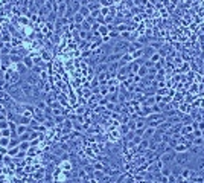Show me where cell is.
Returning <instances> with one entry per match:
<instances>
[{"label": "cell", "instance_id": "obj_19", "mask_svg": "<svg viewBox=\"0 0 204 183\" xmlns=\"http://www.w3.org/2000/svg\"><path fill=\"white\" fill-rule=\"evenodd\" d=\"M6 128H9V122L8 121H0V130H6Z\"/></svg>", "mask_w": 204, "mask_h": 183}, {"label": "cell", "instance_id": "obj_3", "mask_svg": "<svg viewBox=\"0 0 204 183\" xmlns=\"http://www.w3.org/2000/svg\"><path fill=\"white\" fill-rule=\"evenodd\" d=\"M67 11V2H57V15L58 18H64Z\"/></svg>", "mask_w": 204, "mask_h": 183}, {"label": "cell", "instance_id": "obj_17", "mask_svg": "<svg viewBox=\"0 0 204 183\" xmlns=\"http://www.w3.org/2000/svg\"><path fill=\"white\" fill-rule=\"evenodd\" d=\"M75 113H76L78 116H84V113H85V107H82V105L76 107V108H75Z\"/></svg>", "mask_w": 204, "mask_h": 183}, {"label": "cell", "instance_id": "obj_11", "mask_svg": "<svg viewBox=\"0 0 204 183\" xmlns=\"http://www.w3.org/2000/svg\"><path fill=\"white\" fill-rule=\"evenodd\" d=\"M87 8H88V11H90V12L98 11V9H101V2H90Z\"/></svg>", "mask_w": 204, "mask_h": 183}, {"label": "cell", "instance_id": "obj_13", "mask_svg": "<svg viewBox=\"0 0 204 183\" xmlns=\"http://www.w3.org/2000/svg\"><path fill=\"white\" fill-rule=\"evenodd\" d=\"M9 140H11V137L0 136V147H5V148H8V147H9Z\"/></svg>", "mask_w": 204, "mask_h": 183}, {"label": "cell", "instance_id": "obj_10", "mask_svg": "<svg viewBox=\"0 0 204 183\" xmlns=\"http://www.w3.org/2000/svg\"><path fill=\"white\" fill-rule=\"evenodd\" d=\"M31 148V142L29 140H24V142H20L18 144V150L20 151H29Z\"/></svg>", "mask_w": 204, "mask_h": 183}, {"label": "cell", "instance_id": "obj_26", "mask_svg": "<svg viewBox=\"0 0 204 183\" xmlns=\"http://www.w3.org/2000/svg\"><path fill=\"white\" fill-rule=\"evenodd\" d=\"M3 157H5V156L0 154V165H3Z\"/></svg>", "mask_w": 204, "mask_h": 183}, {"label": "cell", "instance_id": "obj_28", "mask_svg": "<svg viewBox=\"0 0 204 183\" xmlns=\"http://www.w3.org/2000/svg\"><path fill=\"white\" fill-rule=\"evenodd\" d=\"M0 136H2V130H0Z\"/></svg>", "mask_w": 204, "mask_h": 183}, {"label": "cell", "instance_id": "obj_12", "mask_svg": "<svg viewBox=\"0 0 204 183\" xmlns=\"http://www.w3.org/2000/svg\"><path fill=\"white\" fill-rule=\"evenodd\" d=\"M17 69H18V72H17V73H20V75H22V76H23V75H26V73H28V72H29L28 69H26V66H24L23 63H20V64H17Z\"/></svg>", "mask_w": 204, "mask_h": 183}, {"label": "cell", "instance_id": "obj_22", "mask_svg": "<svg viewBox=\"0 0 204 183\" xmlns=\"http://www.w3.org/2000/svg\"><path fill=\"white\" fill-rule=\"evenodd\" d=\"M18 22L22 23V25H29V18H28V17H20Z\"/></svg>", "mask_w": 204, "mask_h": 183}, {"label": "cell", "instance_id": "obj_15", "mask_svg": "<svg viewBox=\"0 0 204 183\" xmlns=\"http://www.w3.org/2000/svg\"><path fill=\"white\" fill-rule=\"evenodd\" d=\"M18 147H15V148H9L8 150V156H11V157H17V154H18Z\"/></svg>", "mask_w": 204, "mask_h": 183}, {"label": "cell", "instance_id": "obj_23", "mask_svg": "<svg viewBox=\"0 0 204 183\" xmlns=\"http://www.w3.org/2000/svg\"><path fill=\"white\" fill-rule=\"evenodd\" d=\"M2 136H5V137H11V130H9V128H6V130H2Z\"/></svg>", "mask_w": 204, "mask_h": 183}, {"label": "cell", "instance_id": "obj_9", "mask_svg": "<svg viewBox=\"0 0 204 183\" xmlns=\"http://www.w3.org/2000/svg\"><path fill=\"white\" fill-rule=\"evenodd\" d=\"M148 73H149V69H148V67H145V66H140L136 75H139L140 78H145V76L148 75Z\"/></svg>", "mask_w": 204, "mask_h": 183}, {"label": "cell", "instance_id": "obj_8", "mask_svg": "<svg viewBox=\"0 0 204 183\" xmlns=\"http://www.w3.org/2000/svg\"><path fill=\"white\" fill-rule=\"evenodd\" d=\"M154 134H155V128L146 127V130H145V133H143V139H151Z\"/></svg>", "mask_w": 204, "mask_h": 183}, {"label": "cell", "instance_id": "obj_4", "mask_svg": "<svg viewBox=\"0 0 204 183\" xmlns=\"http://www.w3.org/2000/svg\"><path fill=\"white\" fill-rule=\"evenodd\" d=\"M20 89H22V92H23V95L26 98H32V93H34V87L31 86V84H28V83H23L20 84Z\"/></svg>", "mask_w": 204, "mask_h": 183}, {"label": "cell", "instance_id": "obj_20", "mask_svg": "<svg viewBox=\"0 0 204 183\" xmlns=\"http://www.w3.org/2000/svg\"><path fill=\"white\" fill-rule=\"evenodd\" d=\"M108 14H110V8H104V6H101V15L107 17Z\"/></svg>", "mask_w": 204, "mask_h": 183}, {"label": "cell", "instance_id": "obj_7", "mask_svg": "<svg viewBox=\"0 0 204 183\" xmlns=\"http://www.w3.org/2000/svg\"><path fill=\"white\" fill-rule=\"evenodd\" d=\"M22 63L26 66V69H28V70H32V69H34V61H32V57H31V55L23 57V61H22Z\"/></svg>", "mask_w": 204, "mask_h": 183}, {"label": "cell", "instance_id": "obj_24", "mask_svg": "<svg viewBox=\"0 0 204 183\" xmlns=\"http://www.w3.org/2000/svg\"><path fill=\"white\" fill-rule=\"evenodd\" d=\"M0 154H2V156H6V154H8V148L0 147Z\"/></svg>", "mask_w": 204, "mask_h": 183}, {"label": "cell", "instance_id": "obj_16", "mask_svg": "<svg viewBox=\"0 0 204 183\" xmlns=\"http://www.w3.org/2000/svg\"><path fill=\"white\" fill-rule=\"evenodd\" d=\"M160 60H161V57H160V53H159V52H155L154 55L149 58V61H151V63H154V64H155V63H159Z\"/></svg>", "mask_w": 204, "mask_h": 183}, {"label": "cell", "instance_id": "obj_1", "mask_svg": "<svg viewBox=\"0 0 204 183\" xmlns=\"http://www.w3.org/2000/svg\"><path fill=\"white\" fill-rule=\"evenodd\" d=\"M190 160H192V159H190V156H189V151H187V153H175L174 163H175V165H178L180 168L186 166Z\"/></svg>", "mask_w": 204, "mask_h": 183}, {"label": "cell", "instance_id": "obj_2", "mask_svg": "<svg viewBox=\"0 0 204 183\" xmlns=\"http://www.w3.org/2000/svg\"><path fill=\"white\" fill-rule=\"evenodd\" d=\"M161 162H163V165H169V163H174V159H175V151H169V153H165V154H161L160 157H159Z\"/></svg>", "mask_w": 204, "mask_h": 183}, {"label": "cell", "instance_id": "obj_25", "mask_svg": "<svg viewBox=\"0 0 204 183\" xmlns=\"http://www.w3.org/2000/svg\"><path fill=\"white\" fill-rule=\"evenodd\" d=\"M11 43H12V46H17V44H18V40H17L15 37H12V40H11Z\"/></svg>", "mask_w": 204, "mask_h": 183}, {"label": "cell", "instance_id": "obj_27", "mask_svg": "<svg viewBox=\"0 0 204 183\" xmlns=\"http://www.w3.org/2000/svg\"><path fill=\"white\" fill-rule=\"evenodd\" d=\"M201 137H203V139H204V131H203V134H201Z\"/></svg>", "mask_w": 204, "mask_h": 183}, {"label": "cell", "instance_id": "obj_14", "mask_svg": "<svg viewBox=\"0 0 204 183\" xmlns=\"http://www.w3.org/2000/svg\"><path fill=\"white\" fill-rule=\"evenodd\" d=\"M79 14L82 15L84 18H87V17H90V11H88V8H87V6H81V9H79Z\"/></svg>", "mask_w": 204, "mask_h": 183}, {"label": "cell", "instance_id": "obj_18", "mask_svg": "<svg viewBox=\"0 0 204 183\" xmlns=\"http://www.w3.org/2000/svg\"><path fill=\"white\" fill-rule=\"evenodd\" d=\"M142 140H143V137H142V136H137V134H136V136L133 137V140H131V142H133V144H134L136 147H137V145L140 144Z\"/></svg>", "mask_w": 204, "mask_h": 183}, {"label": "cell", "instance_id": "obj_6", "mask_svg": "<svg viewBox=\"0 0 204 183\" xmlns=\"http://www.w3.org/2000/svg\"><path fill=\"white\" fill-rule=\"evenodd\" d=\"M196 172L195 171H192V169H189V168H181V172H180V175L183 179H190V177H194Z\"/></svg>", "mask_w": 204, "mask_h": 183}, {"label": "cell", "instance_id": "obj_21", "mask_svg": "<svg viewBox=\"0 0 204 183\" xmlns=\"http://www.w3.org/2000/svg\"><path fill=\"white\" fill-rule=\"evenodd\" d=\"M32 133V131H31ZM31 133L28 131V133H24V134H22L18 139H20V142H24V140H29V136H31Z\"/></svg>", "mask_w": 204, "mask_h": 183}, {"label": "cell", "instance_id": "obj_5", "mask_svg": "<svg viewBox=\"0 0 204 183\" xmlns=\"http://www.w3.org/2000/svg\"><path fill=\"white\" fill-rule=\"evenodd\" d=\"M9 61L11 63H14V64H20L23 61V55L20 52H17V53H9Z\"/></svg>", "mask_w": 204, "mask_h": 183}]
</instances>
